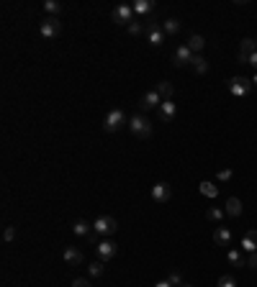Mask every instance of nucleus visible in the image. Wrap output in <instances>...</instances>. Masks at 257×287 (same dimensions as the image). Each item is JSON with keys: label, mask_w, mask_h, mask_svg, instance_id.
Listing matches in <instances>:
<instances>
[{"label": "nucleus", "mask_w": 257, "mask_h": 287, "mask_svg": "<svg viewBox=\"0 0 257 287\" xmlns=\"http://www.w3.org/2000/svg\"><path fill=\"white\" fill-rule=\"evenodd\" d=\"M242 249L249 251V254L257 251V231H247V233L242 236Z\"/></svg>", "instance_id": "17"}, {"label": "nucleus", "mask_w": 257, "mask_h": 287, "mask_svg": "<svg viewBox=\"0 0 257 287\" xmlns=\"http://www.w3.org/2000/svg\"><path fill=\"white\" fill-rule=\"evenodd\" d=\"M103 269H105V267H103V261H93L90 267H88L90 277H100V274H103Z\"/></svg>", "instance_id": "28"}, {"label": "nucleus", "mask_w": 257, "mask_h": 287, "mask_svg": "<svg viewBox=\"0 0 257 287\" xmlns=\"http://www.w3.org/2000/svg\"><path fill=\"white\" fill-rule=\"evenodd\" d=\"M160 105H162V98H160L157 90L144 93V98L139 100V108H142V110H152V108H160Z\"/></svg>", "instance_id": "12"}, {"label": "nucleus", "mask_w": 257, "mask_h": 287, "mask_svg": "<svg viewBox=\"0 0 257 287\" xmlns=\"http://www.w3.org/2000/svg\"><path fill=\"white\" fill-rule=\"evenodd\" d=\"M128 131H132L134 136H139V139H149L152 136V123H149L147 116L137 113L134 118H128Z\"/></svg>", "instance_id": "1"}, {"label": "nucleus", "mask_w": 257, "mask_h": 287, "mask_svg": "<svg viewBox=\"0 0 257 287\" xmlns=\"http://www.w3.org/2000/svg\"><path fill=\"white\" fill-rule=\"evenodd\" d=\"M3 238H6V241H13V238H16V228H13V226H8V228L3 231Z\"/></svg>", "instance_id": "33"}, {"label": "nucleus", "mask_w": 257, "mask_h": 287, "mask_svg": "<svg viewBox=\"0 0 257 287\" xmlns=\"http://www.w3.org/2000/svg\"><path fill=\"white\" fill-rule=\"evenodd\" d=\"M167 279H170V284H173V287H180V284H183V277H180L178 272H173V274H170Z\"/></svg>", "instance_id": "31"}, {"label": "nucleus", "mask_w": 257, "mask_h": 287, "mask_svg": "<svg viewBox=\"0 0 257 287\" xmlns=\"http://www.w3.org/2000/svg\"><path fill=\"white\" fill-rule=\"evenodd\" d=\"M254 52H257V39H242V44H239V62L249 64Z\"/></svg>", "instance_id": "9"}, {"label": "nucleus", "mask_w": 257, "mask_h": 287, "mask_svg": "<svg viewBox=\"0 0 257 287\" xmlns=\"http://www.w3.org/2000/svg\"><path fill=\"white\" fill-rule=\"evenodd\" d=\"M111 16H113V21H116L118 26H126V29H128V26L134 24V8L128 6V3H118Z\"/></svg>", "instance_id": "3"}, {"label": "nucleus", "mask_w": 257, "mask_h": 287, "mask_svg": "<svg viewBox=\"0 0 257 287\" xmlns=\"http://www.w3.org/2000/svg\"><path fill=\"white\" fill-rule=\"evenodd\" d=\"M64 264H70V267L82 264V251L77 246H67V249H64Z\"/></svg>", "instance_id": "14"}, {"label": "nucleus", "mask_w": 257, "mask_h": 287, "mask_svg": "<svg viewBox=\"0 0 257 287\" xmlns=\"http://www.w3.org/2000/svg\"><path fill=\"white\" fill-rule=\"evenodd\" d=\"M162 31H165L167 36H173V34H178V31H180V21H178V18H167L165 24H162Z\"/></svg>", "instance_id": "24"}, {"label": "nucleus", "mask_w": 257, "mask_h": 287, "mask_svg": "<svg viewBox=\"0 0 257 287\" xmlns=\"http://www.w3.org/2000/svg\"><path fill=\"white\" fill-rule=\"evenodd\" d=\"M155 90L160 93V98H162V100H173V93H175V87L170 85V82H160V85L155 87Z\"/></svg>", "instance_id": "22"}, {"label": "nucleus", "mask_w": 257, "mask_h": 287, "mask_svg": "<svg viewBox=\"0 0 257 287\" xmlns=\"http://www.w3.org/2000/svg\"><path fill=\"white\" fill-rule=\"evenodd\" d=\"M252 87H254V85H252L249 77H231V80H229V93L237 95V98H247Z\"/></svg>", "instance_id": "4"}, {"label": "nucleus", "mask_w": 257, "mask_h": 287, "mask_svg": "<svg viewBox=\"0 0 257 287\" xmlns=\"http://www.w3.org/2000/svg\"><path fill=\"white\" fill-rule=\"evenodd\" d=\"M72 287H93V284H90L88 279H75V282H72Z\"/></svg>", "instance_id": "35"}, {"label": "nucleus", "mask_w": 257, "mask_h": 287, "mask_svg": "<svg viewBox=\"0 0 257 287\" xmlns=\"http://www.w3.org/2000/svg\"><path fill=\"white\" fill-rule=\"evenodd\" d=\"M147 41L149 44H152V47H162V44H165V31L160 29V24H157V21H149V24H147Z\"/></svg>", "instance_id": "8"}, {"label": "nucleus", "mask_w": 257, "mask_h": 287, "mask_svg": "<svg viewBox=\"0 0 257 287\" xmlns=\"http://www.w3.org/2000/svg\"><path fill=\"white\" fill-rule=\"evenodd\" d=\"M121 126H128V121H126V116H123V110H111L108 116H105V121H103V128L108 131V134H113V131H118Z\"/></svg>", "instance_id": "7"}, {"label": "nucleus", "mask_w": 257, "mask_h": 287, "mask_svg": "<svg viewBox=\"0 0 257 287\" xmlns=\"http://www.w3.org/2000/svg\"><path fill=\"white\" fill-rule=\"evenodd\" d=\"M201 195H206V197H216L219 195V190H216V185H213V182H201Z\"/></svg>", "instance_id": "25"}, {"label": "nucleus", "mask_w": 257, "mask_h": 287, "mask_svg": "<svg viewBox=\"0 0 257 287\" xmlns=\"http://www.w3.org/2000/svg\"><path fill=\"white\" fill-rule=\"evenodd\" d=\"M193 57H196V54L188 49V44H183V47L175 49V64H178V67H185V64H190Z\"/></svg>", "instance_id": "13"}, {"label": "nucleus", "mask_w": 257, "mask_h": 287, "mask_svg": "<svg viewBox=\"0 0 257 287\" xmlns=\"http://www.w3.org/2000/svg\"><path fill=\"white\" fill-rule=\"evenodd\" d=\"M170 195H173V190H170L167 182H157V185H152V200H155V203H167V200H170Z\"/></svg>", "instance_id": "11"}, {"label": "nucleus", "mask_w": 257, "mask_h": 287, "mask_svg": "<svg viewBox=\"0 0 257 287\" xmlns=\"http://www.w3.org/2000/svg\"><path fill=\"white\" fill-rule=\"evenodd\" d=\"M93 231L98 236H113V233H118V220L113 215H100L93 223Z\"/></svg>", "instance_id": "2"}, {"label": "nucleus", "mask_w": 257, "mask_h": 287, "mask_svg": "<svg viewBox=\"0 0 257 287\" xmlns=\"http://www.w3.org/2000/svg\"><path fill=\"white\" fill-rule=\"evenodd\" d=\"M226 261L231 264V267H247V261H244V256L237 251V249H229L226 251Z\"/></svg>", "instance_id": "19"}, {"label": "nucleus", "mask_w": 257, "mask_h": 287, "mask_svg": "<svg viewBox=\"0 0 257 287\" xmlns=\"http://www.w3.org/2000/svg\"><path fill=\"white\" fill-rule=\"evenodd\" d=\"M203 47H206V39H203V36H198V34H193V36L188 39V49H190L193 54H198V52H201Z\"/></svg>", "instance_id": "21"}, {"label": "nucleus", "mask_w": 257, "mask_h": 287, "mask_svg": "<svg viewBox=\"0 0 257 287\" xmlns=\"http://www.w3.org/2000/svg\"><path fill=\"white\" fill-rule=\"evenodd\" d=\"M175 116H178L175 100H162V105H160V121L170 123V121H175Z\"/></svg>", "instance_id": "10"}, {"label": "nucleus", "mask_w": 257, "mask_h": 287, "mask_svg": "<svg viewBox=\"0 0 257 287\" xmlns=\"http://www.w3.org/2000/svg\"><path fill=\"white\" fill-rule=\"evenodd\" d=\"M219 287H237V279L229 277V274H224V277H219Z\"/></svg>", "instance_id": "29"}, {"label": "nucleus", "mask_w": 257, "mask_h": 287, "mask_svg": "<svg viewBox=\"0 0 257 287\" xmlns=\"http://www.w3.org/2000/svg\"><path fill=\"white\" fill-rule=\"evenodd\" d=\"M180 287H193V284H185V282H183V284H180Z\"/></svg>", "instance_id": "39"}, {"label": "nucleus", "mask_w": 257, "mask_h": 287, "mask_svg": "<svg viewBox=\"0 0 257 287\" xmlns=\"http://www.w3.org/2000/svg\"><path fill=\"white\" fill-rule=\"evenodd\" d=\"M249 64H252V67H254V70H257V52H254V54H252V59H249Z\"/></svg>", "instance_id": "37"}, {"label": "nucleus", "mask_w": 257, "mask_h": 287, "mask_svg": "<svg viewBox=\"0 0 257 287\" xmlns=\"http://www.w3.org/2000/svg\"><path fill=\"white\" fill-rule=\"evenodd\" d=\"M216 177H219L221 182H229V180H231V169H219Z\"/></svg>", "instance_id": "32"}, {"label": "nucleus", "mask_w": 257, "mask_h": 287, "mask_svg": "<svg viewBox=\"0 0 257 287\" xmlns=\"http://www.w3.org/2000/svg\"><path fill=\"white\" fill-rule=\"evenodd\" d=\"M155 287H173V284H170V279H162V282H157Z\"/></svg>", "instance_id": "36"}, {"label": "nucleus", "mask_w": 257, "mask_h": 287, "mask_svg": "<svg viewBox=\"0 0 257 287\" xmlns=\"http://www.w3.org/2000/svg\"><path fill=\"white\" fill-rule=\"evenodd\" d=\"M247 267H249V269H257V251H254V254H249V259H247Z\"/></svg>", "instance_id": "34"}, {"label": "nucleus", "mask_w": 257, "mask_h": 287, "mask_svg": "<svg viewBox=\"0 0 257 287\" xmlns=\"http://www.w3.org/2000/svg\"><path fill=\"white\" fill-rule=\"evenodd\" d=\"M90 231H93V226L88 223V220H75L72 223V233L75 236H90Z\"/></svg>", "instance_id": "20"}, {"label": "nucleus", "mask_w": 257, "mask_h": 287, "mask_svg": "<svg viewBox=\"0 0 257 287\" xmlns=\"http://www.w3.org/2000/svg\"><path fill=\"white\" fill-rule=\"evenodd\" d=\"M132 8H134V16H149V13H152L155 11V3H152V0H137V3H132Z\"/></svg>", "instance_id": "15"}, {"label": "nucleus", "mask_w": 257, "mask_h": 287, "mask_svg": "<svg viewBox=\"0 0 257 287\" xmlns=\"http://www.w3.org/2000/svg\"><path fill=\"white\" fill-rule=\"evenodd\" d=\"M226 215H231V218L242 215V200H239V197H229V200H226Z\"/></svg>", "instance_id": "18"}, {"label": "nucleus", "mask_w": 257, "mask_h": 287, "mask_svg": "<svg viewBox=\"0 0 257 287\" xmlns=\"http://www.w3.org/2000/svg\"><path fill=\"white\" fill-rule=\"evenodd\" d=\"M190 67L196 70L198 75H206V72H208V62H206L201 54H196V57H193V62H190Z\"/></svg>", "instance_id": "23"}, {"label": "nucleus", "mask_w": 257, "mask_h": 287, "mask_svg": "<svg viewBox=\"0 0 257 287\" xmlns=\"http://www.w3.org/2000/svg\"><path fill=\"white\" fill-rule=\"evenodd\" d=\"M213 241H216L219 246H229L231 244V231L226 226H219L216 231H213Z\"/></svg>", "instance_id": "16"}, {"label": "nucleus", "mask_w": 257, "mask_h": 287, "mask_svg": "<svg viewBox=\"0 0 257 287\" xmlns=\"http://www.w3.org/2000/svg\"><path fill=\"white\" fill-rule=\"evenodd\" d=\"M44 11H47V13H52V16H59L62 6L57 3V0H44Z\"/></svg>", "instance_id": "27"}, {"label": "nucleus", "mask_w": 257, "mask_h": 287, "mask_svg": "<svg viewBox=\"0 0 257 287\" xmlns=\"http://www.w3.org/2000/svg\"><path fill=\"white\" fill-rule=\"evenodd\" d=\"M206 218H208V220H213V223H221V218H224V210H221V208H208Z\"/></svg>", "instance_id": "26"}, {"label": "nucleus", "mask_w": 257, "mask_h": 287, "mask_svg": "<svg viewBox=\"0 0 257 287\" xmlns=\"http://www.w3.org/2000/svg\"><path fill=\"white\" fill-rule=\"evenodd\" d=\"M95 251H98V259L100 261H111L118 254V244H116V241H111V238H103V241H98V244H95Z\"/></svg>", "instance_id": "5"}, {"label": "nucleus", "mask_w": 257, "mask_h": 287, "mask_svg": "<svg viewBox=\"0 0 257 287\" xmlns=\"http://www.w3.org/2000/svg\"><path fill=\"white\" fill-rule=\"evenodd\" d=\"M59 31H62V24L57 21V16H47V18H41V24H39V34L44 36V39H54Z\"/></svg>", "instance_id": "6"}, {"label": "nucleus", "mask_w": 257, "mask_h": 287, "mask_svg": "<svg viewBox=\"0 0 257 287\" xmlns=\"http://www.w3.org/2000/svg\"><path fill=\"white\" fill-rule=\"evenodd\" d=\"M252 85H254V87H257V75H254V77H252Z\"/></svg>", "instance_id": "38"}, {"label": "nucleus", "mask_w": 257, "mask_h": 287, "mask_svg": "<svg viewBox=\"0 0 257 287\" xmlns=\"http://www.w3.org/2000/svg\"><path fill=\"white\" fill-rule=\"evenodd\" d=\"M142 31H147V29L142 26V21H134V24L128 26V34H134V36H137V34H142Z\"/></svg>", "instance_id": "30"}]
</instances>
